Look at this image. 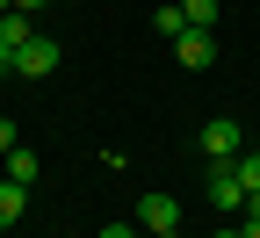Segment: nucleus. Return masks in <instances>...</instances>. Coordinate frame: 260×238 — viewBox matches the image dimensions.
I'll return each mask as SVG.
<instances>
[{
  "label": "nucleus",
  "mask_w": 260,
  "mask_h": 238,
  "mask_svg": "<svg viewBox=\"0 0 260 238\" xmlns=\"http://www.w3.org/2000/svg\"><path fill=\"white\" fill-rule=\"evenodd\" d=\"M195 145H203L210 166H224V159H239V152H246V130H239V116H210L203 130H195Z\"/></svg>",
  "instance_id": "1"
},
{
  "label": "nucleus",
  "mask_w": 260,
  "mask_h": 238,
  "mask_svg": "<svg viewBox=\"0 0 260 238\" xmlns=\"http://www.w3.org/2000/svg\"><path fill=\"white\" fill-rule=\"evenodd\" d=\"M58 58H65V51L44 37V29H37V37H29V44L15 51V73H22V80H51V73H58Z\"/></svg>",
  "instance_id": "2"
},
{
  "label": "nucleus",
  "mask_w": 260,
  "mask_h": 238,
  "mask_svg": "<svg viewBox=\"0 0 260 238\" xmlns=\"http://www.w3.org/2000/svg\"><path fill=\"white\" fill-rule=\"evenodd\" d=\"M138 231H145V238L181 231V202H174V195H145V202H138Z\"/></svg>",
  "instance_id": "3"
},
{
  "label": "nucleus",
  "mask_w": 260,
  "mask_h": 238,
  "mask_svg": "<svg viewBox=\"0 0 260 238\" xmlns=\"http://www.w3.org/2000/svg\"><path fill=\"white\" fill-rule=\"evenodd\" d=\"M174 58L188 65V73H203V65L217 58V29H181V37H174Z\"/></svg>",
  "instance_id": "4"
},
{
  "label": "nucleus",
  "mask_w": 260,
  "mask_h": 238,
  "mask_svg": "<svg viewBox=\"0 0 260 238\" xmlns=\"http://www.w3.org/2000/svg\"><path fill=\"white\" fill-rule=\"evenodd\" d=\"M210 202H217V210H246V181L232 174V159L210 166Z\"/></svg>",
  "instance_id": "5"
},
{
  "label": "nucleus",
  "mask_w": 260,
  "mask_h": 238,
  "mask_svg": "<svg viewBox=\"0 0 260 238\" xmlns=\"http://www.w3.org/2000/svg\"><path fill=\"white\" fill-rule=\"evenodd\" d=\"M29 37H37V22H29V8H8V15H0V44H29Z\"/></svg>",
  "instance_id": "6"
},
{
  "label": "nucleus",
  "mask_w": 260,
  "mask_h": 238,
  "mask_svg": "<svg viewBox=\"0 0 260 238\" xmlns=\"http://www.w3.org/2000/svg\"><path fill=\"white\" fill-rule=\"evenodd\" d=\"M22 202H29L22 181H0V231H15V224H22Z\"/></svg>",
  "instance_id": "7"
},
{
  "label": "nucleus",
  "mask_w": 260,
  "mask_h": 238,
  "mask_svg": "<svg viewBox=\"0 0 260 238\" xmlns=\"http://www.w3.org/2000/svg\"><path fill=\"white\" fill-rule=\"evenodd\" d=\"M152 29H159V44H174L181 29H188V15H181V0H159V15H152Z\"/></svg>",
  "instance_id": "8"
},
{
  "label": "nucleus",
  "mask_w": 260,
  "mask_h": 238,
  "mask_svg": "<svg viewBox=\"0 0 260 238\" xmlns=\"http://www.w3.org/2000/svg\"><path fill=\"white\" fill-rule=\"evenodd\" d=\"M37 174H44V166H37V152H29V145H15V152H8V181L37 188Z\"/></svg>",
  "instance_id": "9"
},
{
  "label": "nucleus",
  "mask_w": 260,
  "mask_h": 238,
  "mask_svg": "<svg viewBox=\"0 0 260 238\" xmlns=\"http://www.w3.org/2000/svg\"><path fill=\"white\" fill-rule=\"evenodd\" d=\"M181 15H188V29H217V0H181Z\"/></svg>",
  "instance_id": "10"
},
{
  "label": "nucleus",
  "mask_w": 260,
  "mask_h": 238,
  "mask_svg": "<svg viewBox=\"0 0 260 238\" xmlns=\"http://www.w3.org/2000/svg\"><path fill=\"white\" fill-rule=\"evenodd\" d=\"M232 174H239L246 195H253V188H260V152H239V159H232Z\"/></svg>",
  "instance_id": "11"
},
{
  "label": "nucleus",
  "mask_w": 260,
  "mask_h": 238,
  "mask_svg": "<svg viewBox=\"0 0 260 238\" xmlns=\"http://www.w3.org/2000/svg\"><path fill=\"white\" fill-rule=\"evenodd\" d=\"M15 145H22V130H15V116H0V159H8Z\"/></svg>",
  "instance_id": "12"
},
{
  "label": "nucleus",
  "mask_w": 260,
  "mask_h": 238,
  "mask_svg": "<svg viewBox=\"0 0 260 238\" xmlns=\"http://www.w3.org/2000/svg\"><path fill=\"white\" fill-rule=\"evenodd\" d=\"M15 73V44H0V80H8Z\"/></svg>",
  "instance_id": "13"
},
{
  "label": "nucleus",
  "mask_w": 260,
  "mask_h": 238,
  "mask_svg": "<svg viewBox=\"0 0 260 238\" xmlns=\"http://www.w3.org/2000/svg\"><path fill=\"white\" fill-rule=\"evenodd\" d=\"M102 238H145V231H123V224H109V231H102Z\"/></svg>",
  "instance_id": "14"
},
{
  "label": "nucleus",
  "mask_w": 260,
  "mask_h": 238,
  "mask_svg": "<svg viewBox=\"0 0 260 238\" xmlns=\"http://www.w3.org/2000/svg\"><path fill=\"white\" fill-rule=\"evenodd\" d=\"M239 238H260V217H246V224H239Z\"/></svg>",
  "instance_id": "15"
},
{
  "label": "nucleus",
  "mask_w": 260,
  "mask_h": 238,
  "mask_svg": "<svg viewBox=\"0 0 260 238\" xmlns=\"http://www.w3.org/2000/svg\"><path fill=\"white\" fill-rule=\"evenodd\" d=\"M15 8H29V15H37V8H51V0H15Z\"/></svg>",
  "instance_id": "16"
},
{
  "label": "nucleus",
  "mask_w": 260,
  "mask_h": 238,
  "mask_svg": "<svg viewBox=\"0 0 260 238\" xmlns=\"http://www.w3.org/2000/svg\"><path fill=\"white\" fill-rule=\"evenodd\" d=\"M210 238H239V231H210Z\"/></svg>",
  "instance_id": "17"
}]
</instances>
